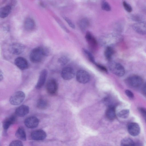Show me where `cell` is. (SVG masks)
<instances>
[{"instance_id": "cell-12", "label": "cell", "mask_w": 146, "mask_h": 146, "mask_svg": "<svg viewBox=\"0 0 146 146\" xmlns=\"http://www.w3.org/2000/svg\"><path fill=\"white\" fill-rule=\"evenodd\" d=\"M47 74V71L46 69H43L40 72L37 82L35 85L37 89L42 88L44 85Z\"/></svg>"}, {"instance_id": "cell-22", "label": "cell", "mask_w": 146, "mask_h": 146, "mask_svg": "<svg viewBox=\"0 0 146 146\" xmlns=\"http://www.w3.org/2000/svg\"><path fill=\"white\" fill-rule=\"evenodd\" d=\"M49 105L48 101L43 98L39 99L36 102L37 107L40 109L44 110L47 108Z\"/></svg>"}, {"instance_id": "cell-19", "label": "cell", "mask_w": 146, "mask_h": 146, "mask_svg": "<svg viewBox=\"0 0 146 146\" xmlns=\"http://www.w3.org/2000/svg\"><path fill=\"white\" fill-rule=\"evenodd\" d=\"M16 117L14 115H11L5 119L3 123V127L5 130L7 129L10 126L16 121Z\"/></svg>"}, {"instance_id": "cell-33", "label": "cell", "mask_w": 146, "mask_h": 146, "mask_svg": "<svg viewBox=\"0 0 146 146\" xmlns=\"http://www.w3.org/2000/svg\"><path fill=\"white\" fill-rule=\"evenodd\" d=\"M9 146H23V144L20 141L15 140L11 142Z\"/></svg>"}, {"instance_id": "cell-18", "label": "cell", "mask_w": 146, "mask_h": 146, "mask_svg": "<svg viewBox=\"0 0 146 146\" xmlns=\"http://www.w3.org/2000/svg\"><path fill=\"white\" fill-rule=\"evenodd\" d=\"M35 21L31 18H27L24 21V28L27 31H33L35 29Z\"/></svg>"}, {"instance_id": "cell-10", "label": "cell", "mask_w": 146, "mask_h": 146, "mask_svg": "<svg viewBox=\"0 0 146 146\" xmlns=\"http://www.w3.org/2000/svg\"><path fill=\"white\" fill-rule=\"evenodd\" d=\"M127 131L131 135L135 136L137 135L140 132V128L139 125L136 123L131 122L127 126Z\"/></svg>"}, {"instance_id": "cell-9", "label": "cell", "mask_w": 146, "mask_h": 146, "mask_svg": "<svg viewBox=\"0 0 146 146\" xmlns=\"http://www.w3.org/2000/svg\"><path fill=\"white\" fill-rule=\"evenodd\" d=\"M74 75L75 72L74 69L70 67H65L61 71V77L65 80L71 79L74 77Z\"/></svg>"}, {"instance_id": "cell-28", "label": "cell", "mask_w": 146, "mask_h": 146, "mask_svg": "<svg viewBox=\"0 0 146 146\" xmlns=\"http://www.w3.org/2000/svg\"><path fill=\"white\" fill-rule=\"evenodd\" d=\"M129 113V110L128 109H124L122 110L117 113V115L119 117L123 119L127 118Z\"/></svg>"}, {"instance_id": "cell-20", "label": "cell", "mask_w": 146, "mask_h": 146, "mask_svg": "<svg viewBox=\"0 0 146 146\" xmlns=\"http://www.w3.org/2000/svg\"><path fill=\"white\" fill-rule=\"evenodd\" d=\"M106 115L109 120H113L115 117V111L114 107L112 106H109L106 112Z\"/></svg>"}, {"instance_id": "cell-25", "label": "cell", "mask_w": 146, "mask_h": 146, "mask_svg": "<svg viewBox=\"0 0 146 146\" xmlns=\"http://www.w3.org/2000/svg\"><path fill=\"white\" fill-rule=\"evenodd\" d=\"M114 53V50L111 46L106 47L104 52V55L106 59L110 60Z\"/></svg>"}, {"instance_id": "cell-30", "label": "cell", "mask_w": 146, "mask_h": 146, "mask_svg": "<svg viewBox=\"0 0 146 146\" xmlns=\"http://www.w3.org/2000/svg\"><path fill=\"white\" fill-rule=\"evenodd\" d=\"M101 8L102 10L106 11H110L111 7L109 3L106 1H103L101 3Z\"/></svg>"}, {"instance_id": "cell-13", "label": "cell", "mask_w": 146, "mask_h": 146, "mask_svg": "<svg viewBox=\"0 0 146 146\" xmlns=\"http://www.w3.org/2000/svg\"><path fill=\"white\" fill-rule=\"evenodd\" d=\"M39 123L38 119L34 116H31L26 118L24 121V124L27 127L33 128L37 127Z\"/></svg>"}, {"instance_id": "cell-35", "label": "cell", "mask_w": 146, "mask_h": 146, "mask_svg": "<svg viewBox=\"0 0 146 146\" xmlns=\"http://www.w3.org/2000/svg\"><path fill=\"white\" fill-rule=\"evenodd\" d=\"M96 66L100 70L105 72H107V69L104 66L96 63L95 64Z\"/></svg>"}, {"instance_id": "cell-24", "label": "cell", "mask_w": 146, "mask_h": 146, "mask_svg": "<svg viewBox=\"0 0 146 146\" xmlns=\"http://www.w3.org/2000/svg\"><path fill=\"white\" fill-rule=\"evenodd\" d=\"M15 135L19 139L23 140L25 141L26 140V135L25 132L23 127H20L17 130Z\"/></svg>"}, {"instance_id": "cell-26", "label": "cell", "mask_w": 146, "mask_h": 146, "mask_svg": "<svg viewBox=\"0 0 146 146\" xmlns=\"http://www.w3.org/2000/svg\"><path fill=\"white\" fill-rule=\"evenodd\" d=\"M134 145L133 141L128 137L123 139L121 143V146H134Z\"/></svg>"}, {"instance_id": "cell-37", "label": "cell", "mask_w": 146, "mask_h": 146, "mask_svg": "<svg viewBox=\"0 0 146 146\" xmlns=\"http://www.w3.org/2000/svg\"><path fill=\"white\" fill-rule=\"evenodd\" d=\"M0 80L1 81V80H2L3 79V75L2 74V73L1 72V71H0Z\"/></svg>"}, {"instance_id": "cell-17", "label": "cell", "mask_w": 146, "mask_h": 146, "mask_svg": "<svg viewBox=\"0 0 146 146\" xmlns=\"http://www.w3.org/2000/svg\"><path fill=\"white\" fill-rule=\"evenodd\" d=\"M85 38L92 48H96L98 45L97 42L96 38L90 32H87L85 35Z\"/></svg>"}, {"instance_id": "cell-7", "label": "cell", "mask_w": 146, "mask_h": 146, "mask_svg": "<svg viewBox=\"0 0 146 146\" xmlns=\"http://www.w3.org/2000/svg\"><path fill=\"white\" fill-rule=\"evenodd\" d=\"M46 88L47 92L51 95L55 94L58 90V84L55 80L51 79L46 83Z\"/></svg>"}, {"instance_id": "cell-29", "label": "cell", "mask_w": 146, "mask_h": 146, "mask_svg": "<svg viewBox=\"0 0 146 146\" xmlns=\"http://www.w3.org/2000/svg\"><path fill=\"white\" fill-rule=\"evenodd\" d=\"M69 58L66 56H63L60 57L58 60V61L62 66H64L69 62Z\"/></svg>"}, {"instance_id": "cell-32", "label": "cell", "mask_w": 146, "mask_h": 146, "mask_svg": "<svg viewBox=\"0 0 146 146\" xmlns=\"http://www.w3.org/2000/svg\"><path fill=\"white\" fill-rule=\"evenodd\" d=\"M63 18L71 28L73 29L75 28V26L74 24L70 19L66 17H63Z\"/></svg>"}, {"instance_id": "cell-5", "label": "cell", "mask_w": 146, "mask_h": 146, "mask_svg": "<svg viewBox=\"0 0 146 146\" xmlns=\"http://www.w3.org/2000/svg\"><path fill=\"white\" fill-rule=\"evenodd\" d=\"M76 78L79 82L82 84H85L90 81V76L87 71L80 70L77 72Z\"/></svg>"}, {"instance_id": "cell-34", "label": "cell", "mask_w": 146, "mask_h": 146, "mask_svg": "<svg viewBox=\"0 0 146 146\" xmlns=\"http://www.w3.org/2000/svg\"><path fill=\"white\" fill-rule=\"evenodd\" d=\"M125 93L127 96L130 98H132L134 97V95L133 93L129 90H126Z\"/></svg>"}, {"instance_id": "cell-4", "label": "cell", "mask_w": 146, "mask_h": 146, "mask_svg": "<svg viewBox=\"0 0 146 146\" xmlns=\"http://www.w3.org/2000/svg\"><path fill=\"white\" fill-rule=\"evenodd\" d=\"M25 98V94L23 92L20 91H17L11 96L9 102L13 105H18L23 102Z\"/></svg>"}, {"instance_id": "cell-11", "label": "cell", "mask_w": 146, "mask_h": 146, "mask_svg": "<svg viewBox=\"0 0 146 146\" xmlns=\"http://www.w3.org/2000/svg\"><path fill=\"white\" fill-rule=\"evenodd\" d=\"M133 30L137 33L142 35H146V22H140L133 25Z\"/></svg>"}, {"instance_id": "cell-21", "label": "cell", "mask_w": 146, "mask_h": 146, "mask_svg": "<svg viewBox=\"0 0 146 146\" xmlns=\"http://www.w3.org/2000/svg\"><path fill=\"white\" fill-rule=\"evenodd\" d=\"M11 10V7L9 5H7L1 8L0 9V17L4 18L8 16Z\"/></svg>"}, {"instance_id": "cell-8", "label": "cell", "mask_w": 146, "mask_h": 146, "mask_svg": "<svg viewBox=\"0 0 146 146\" xmlns=\"http://www.w3.org/2000/svg\"><path fill=\"white\" fill-rule=\"evenodd\" d=\"M127 83L130 86L136 87L140 86L143 82V80L139 76H133L128 77L126 80Z\"/></svg>"}, {"instance_id": "cell-16", "label": "cell", "mask_w": 146, "mask_h": 146, "mask_svg": "<svg viewBox=\"0 0 146 146\" xmlns=\"http://www.w3.org/2000/svg\"><path fill=\"white\" fill-rule=\"evenodd\" d=\"M29 107L25 105H22L16 109V114L20 117H23L26 115L29 112Z\"/></svg>"}, {"instance_id": "cell-2", "label": "cell", "mask_w": 146, "mask_h": 146, "mask_svg": "<svg viewBox=\"0 0 146 146\" xmlns=\"http://www.w3.org/2000/svg\"><path fill=\"white\" fill-rule=\"evenodd\" d=\"M122 39L121 36L117 34H106L102 36L100 39V44L107 47L117 43Z\"/></svg>"}, {"instance_id": "cell-27", "label": "cell", "mask_w": 146, "mask_h": 146, "mask_svg": "<svg viewBox=\"0 0 146 146\" xmlns=\"http://www.w3.org/2000/svg\"><path fill=\"white\" fill-rule=\"evenodd\" d=\"M82 51L91 62L94 64L96 63L94 56L89 50L85 48H83L82 49Z\"/></svg>"}, {"instance_id": "cell-14", "label": "cell", "mask_w": 146, "mask_h": 146, "mask_svg": "<svg viewBox=\"0 0 146 146\" xmlns=\"http://www.w3.org/2000/svg\"><path fill=\"white\" fill-rule=\"evenodd\" d=\"M31 138L36 141L42 140L46 136L45 132L41 129H38L33 131L31 135Z\"/></svg>"}, {"instance_id": "cell-6", "label": "cell", "mask_w": 146, "mask_h": 146, "mask_svg": "<svg viewBox=\"0 0 146 146\" xmlns=\"http://www.w3.org/2000/svg\"><path fill=\"white\" fill-rule=\"evenodd\" d=\"M25 46L23 44L18 43H14L11 44L9 48V52L15 55H19L24 51Z\"/></svg>"}, {"instance_id": "cell-1", "label": "cell", "mask_w": 146, "mask_h": 146, "mask_svg": "<svg viewBox=\"0 0 146 146\" xmlns=\"http://www.w3.org/2000/svg\"><path fill=\"white\" fill-rule=\"evenodd\" d=\"M48 50L45 47L39 46L33 49L30 54V59L31 62L37 63L42 61L49 52Z\"/></svg>"}, {"instance_id": "cell-23", "label": "cell", "mask_w": 146, "mask_h": 146, "mask_svg": "<svg viewBox=\"0 0 146 146\" xmlns=\"http://www.w3.org/2000/svg\"><path fill=\"white\" fill-rule=\"evenodd\" d=\"M79 27L82 31H84L89 25V21L86 18H83L80 19L78 22Z\"/></svg>"}, {"instance_id": "cell-3", "label": "cell", "mask_w": 146, "mask_h": 146, "mask_svg": "<svg viewBox=\"0 0 146 146\" xmlns=\"http://www.w3.org/2000/svg\"><path fill=\"white\" fill-rule=\"evenodd\" d=\"M108 66L111 72L118 76H122L125 74V70L123 67L119 63L111 61L109 63Z\"/></svg>"}, {"instance_id": "cell-15", "label": "cell", "mask_w": 146, "mask_h": 146, "mask_svg": "<svg viewBox=\"0 0 146 146\" xmlns=\"http://www.w3.org/2000/svg\"><path fill=\"white\" fill-rule=\"evenodd\" d=\"M14 62L15 65L21 70L26 69L29 66L27 60L22 57H19L16 58Z\"/></svg>"}, {"instance_id": "cell-36", "label": "cell", "mask_w": 146, "mask_h": 146, "mask_svg": "<svg viewBox=\"0 0 146 146\" xmlns=\"http://www.w3.org/2000/svg\"><path fill=\"white\" fill-rule=\"evenodd\" d=\"M140 110L142 114L146 117V109L144 108H141L140 109Z\"/></svg>"}, {"instance_id": "cell-31", "label": "cell", "mask_w": 146, "mask_h": 146, "mask_svg": "<svg viewBox=\"0 0 146 146\" xmlns=\"http://www.w3.org/2000/svg\"><path fill=\"white\" fill-rule=\"evenodd\" d=\"M123 5L125 10L128 12H131L132 10L131 6L126 1H124L123 2Z\"/></svg>"}]
</instances>
